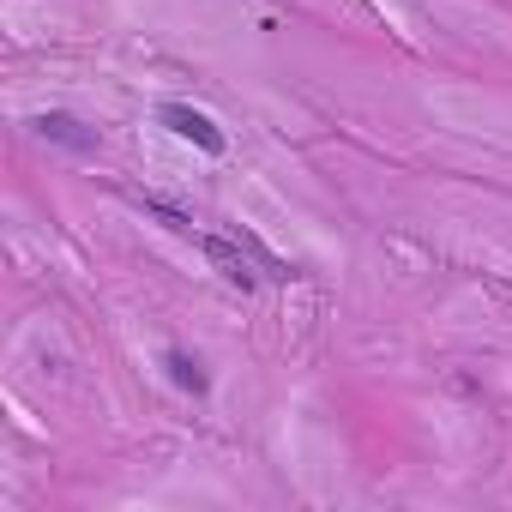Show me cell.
<instances>
[{"mask_svg": "<svg viewBox=\"0 0 512 512\" xmlns=\"http://www.w3.org/2000/svg\"><path fill=\"white\" fill-rule=\"evenodd\" d=\"M163 374H169L181 392H193V398H205V392H211L205 362H199V356H187V350H163Z\"/></svg>", "mask_w": 512, "mask_h": 512, "instance_id": "obj_4", "label": "cell"}, {"mask_svg": "<svg viewBox=\"0 0 512 512\" xmlns=\"http://www.w3.org/2000/svg\"><path fill=\"white\" fill-rule=\"evenodd\" d=\"M31 127H37V139L67 145V151H79V157H91V151H97V133H91L79 115H67V109H49V115H37Z\"/></svg>", "mask_w": 512, "mask_h": 512, "instance_id": "obj_2", "label": "cell"}, {"mask_svg": "<svg viewBox=\"0 0 512 512\" xmlns=\"http://www.w3.org/2000/svg\"><path fill=\"white\" fill-rule=\"evenodd\" d=\"M199 247H205V260L235 284V290H253L260 278H253V266H247V253L235 247V241H223V235H199Z\"/></svg>", "mask_w": 512, "mask_h": 512, "instance_id": "obj_3", "label": "cell"}, {"mask_svg": "<svg viewBox=\"0 0 512 512\" xmlns=\"http://www.w3.org/2000/svg\"><path fill=\"white\" fill-rule=\"evenodd\" d=\"M157 121H163L175 139H187L193 151H205V157H223V151H229L223 127H217L205 109H193V103H163V109H157Z\"/></svg>", "mask_w": 512, "mask_h": 512, "instance_id": "obj_1", "label": "cell"}]
</instances>
